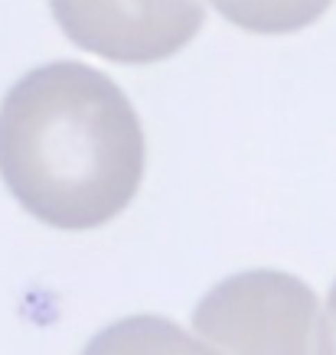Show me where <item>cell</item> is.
Masks as SVG:
<instances>
[{
	"label": "cell",
	"mask_w": 336,
	"mask_h": 355,
	"mask_svg": "<svg viewBox=\"0 0 336 355\" xmlns=\"http://www.w3.org/2000/svg\"><path fill=\"white\" fill-rule=\"evenodd\" d=\"M144 128L128 95L85 62L59 59L17 78L0 105V176L53 228L108 225L144 180Z\"/></svg>",
	"instance_id": "6da1fadb"
},
{
	"label": "cell",
	"mask_w": 336,
	"mask_h": 355,
	"mask_svg": "<svg viewBox=\"0 0 336 355\" xmlns=\"http://www.w3.org/2000/svg\"><path fill=\"white\" fill-rule=\"evenodd\" d=\"M199 339L222 355H326L317 293L284 270H242L196 303Z\"/></svg>",
	"instance_id": "7a4b0ae2"
},
{
	"label": "cell",
	"mask_w": 336,
	"mask_h": 355,
	"mask_svg": "<svg viewBox=\"0 0 336 355\" xmlns=\"http://www.w3.org/2000/svg\"><path fill=\"white\" fill-rule=\"evenodd\" d=\"M49 7L72 43L121 65L170 59L206 20L203 0H49Z\"/></svg>",
	"instance_id": "3957f363"
},
{
	"label": "cell",
	"mask_w": 336,
	"mask_h": 355,
	"mask_svg": "<svg viewBox=\"0 0 336 355\" xmlns=\"http://www.w3.org/2000/svg\"><path fill=\"white\" fill-rule=\"evenodd\" d=\"M82 355H222V352H216L203 339H193L174 320L141 313V316H128V320L105 326L82 349Z\"/></svg>",
	"instance_id": "277c9868"
},
{
	"label": "cell",
	"mask_w": 336,
	"mask_h": 355,
	"mask_svg": "<svg viewBox=\"0 0 336 355\" xmlns=\"http://www.w3.org/2000/svg\"><path fill=\"white\" fill-rule=\"evenodd\" d=\"M209 3L242 30L284 36L317 23L333 0H209Z\"/></svg>",
	"instance_id": "5b68a950"
},
{
	"label": "cell",
	"mask_w": 336,
	"mask_h": 355,
	"mask_svg": "<svg viewBox=\"0 0 336 355\" xmlns=\"http://www.w3.org/2000/svg\"><path fill=\"white\" fill-rule=\"evenodd\" d=\"M324 329H326V355H336V284L330 291V300H326Z\"/></svg>",
	"instance_id": "8992f818"
}]
</instances>
